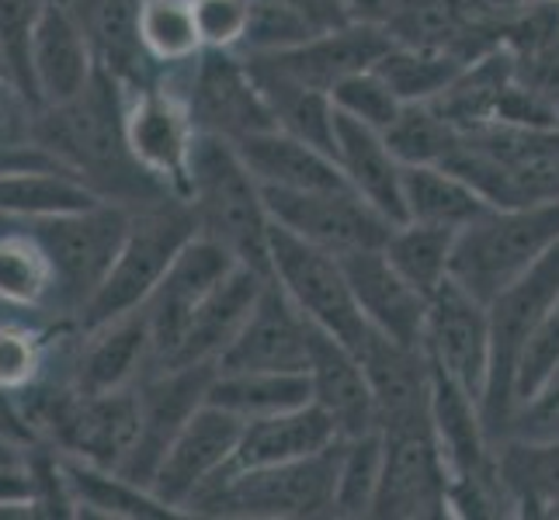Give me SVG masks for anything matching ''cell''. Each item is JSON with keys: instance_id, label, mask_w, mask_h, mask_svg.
<instances>
[{"instance_id": "cell-1", "label": "cell", "mask_w": 559, "mask_h": 520, "mask_svg": "<svg viewBox=\"0 0 559 520\" xmlns=\"http://www.w3.org/2000/svg\"><path fill=\"white\" fill-rule=\"evenodd\" d=\"M126 87L98 66L91 84L73 101L56 108H35L32 143L46 149L56 164L73 170L105 202L140 208L170 191L132 160L126 146Z\"/></svg>"}, {"instance_id": "cell-2", "label": "cell", "mask_w": 559, "mask_h": 520, "mask_svg": "<svg viewBox=\"0 0 559 520\" xmlns=\"http://www.w3.org/2000/svg\"><path fill=\"white\" fill-rule=\"evenodd\" d=\"M185 202L195 216V233L219 243L240 267L267 278L272 216H267L261 184L226 140L205 136V132L195 136Z\"/></svg>"}, {"instance_id": "cell-3", "label": "cell", "mask_w": 559, "mask_h": 520, "mask_svg": "<svg viewBox=\"0 0 559 520\" xmlns=\"http://www.w3.org/2000/svg\"><path fill=\"white\" fill-rule=\"evenodd\" d=\"M441 167L473 184L493 208L559 202V125L469 129Z\"/></svg>"}, {"instance_id": "cell-4", "label": "cell", "mask_w": 559, "mask_h": 520, "mask_svg": "<svg viewBox=\"0 0 559 520\" xmlns=\"http://www.w3.org/2000/svg\"><path fill=\"white\" fill-rule=\"evenodd\" d=\"M191 237H195V216H191V205L178 195L129 208L122 246L108 275L102 278L98 292L87 299L81 316L73 319L76 330H94V326L115 316L140 310Z\"/></svg>"}, {"instance_id": "cell-5", "label": "cell", "mask_w": 559, "mask_h": 520, "mask_svg": "<svg viewBox=\"0 0 559 520\" xmlns=\"http://www.w3.org/2000/svg\"><path fill=\"white\" fill-rule=\"evenodd\" d=\"M552 243H559V202L490 208L455 233L449 278L479 302H490Z\"/></svg>"}, {"instance_id": "cell-6", "label": "cell", "mask_w": 559, "mask_h": 520, "mask_svg": "<svg viewBox=\"0 0 559 520\" xmlns=\"http://www.w3.org/2000/svg\"><path fill=\"white\" fill-rule=\"evenodd\" d=\"M341 445L267 469L223 472L188 499L202 517H331Z\"/></svg>"}, {"instance_id": "cell-7", "label": "cell", "mask_w": 559, "mask_h": 520, "mask_svg": "<svg viewBox=\"0 0 559 520\" xmlns=\"http://www.w3.org/2000/svg\"><path fill=\"white\" fill-rule=\"evenodd\" d=\"M11 222H22L52 264V319L73 323L87 299L98 292L102 278L108 275L115 254H119L129 229V208L115 202H98L81 211H63V216Z\"/></svg>"}, {"instance_id": "cell-8", "label": "cell", "mask_w": 559, "mask_h": 520, "mask_svg": "<svg viewBox=\"0 0 559 520\" xmlns=\"http://www.w3.org/2000/svg\"><path fill=\"white\" fill-rule=\"evenodd\" d=\"M559 292V243H552L522 278H514L504 292L487 302L490 319V361H487V385L479 396V420L490 451L508 440V423L514 413V368L525 340Z\"/></svg>"}, {"instance_id": "cell-9", "label": "cell", "mask_w": 559, "mask_h": 520, "mask_svg": "<svg viewBox=\"0 0 559 520\" xmlns=\"http://www.w3.org/2000/svg\"><path fill=\"white\" fill-rule=\"evenodd\" d=\"M267 278L282 288L306 319L320 326L323 334L348 343L352 351L369 337L372 326L358 313L341 261L275 222L272 240H267Z\"/></svg>"}, {"instance_id": "cell-10", "label": "cell", "mask_w": 559, "mask_h": 520, "mask_svg": "<svg viewBox=\"0 0 559 520\" xmlns=\"http://www.w3.org/2000/svg\"><path fill=\"white\" fill-rule=\"evenodd\" d=\"M122 122L132 160L170 195L188 198V167L199 132L188 114L175 70H160L153 84L126 87Z\"/></svg>"}, {"instance_id": "cell-11", "label": "cell", "mask_w": 559, "mask_h": 520, "mask_svg": "<svg viewBox=\"0 0 559 520\" xmlns=\"http://www.w3.org/2000/svg\"><path fill=\"white\" fill-rule=\"evenodd\" d=\"M175 76L181 84L195 132L219 136L226 143H240L243 136L275 129L240 52L202 49L191 63L175 66Z\"/></svg>"}, {"instance_id": "cell-12", "label": "cell", "mask_w": 559, "mask_h": 520, "mask_svg": "<svg viewBox=\"0 0 559 520\" xmlns=\"http://www.w3.org/2000/svg\"><path fill=\"white\" fill-rule=\"evenodd\" d=\"M449 510V465L431 423L382 431V472L369 517L435 520Z\"/></svg>"}, {"instance_id": "cell-13", "label": "cell", "mask_w": 559, "mask_h": 520, "mask_svg": "<svg viewBox=\"0 0 559 520\" xmlns=\"http://www.w3.org/2000/svg\"><path fill=\"white\" fill-rule=\"evenodd\" d=\"M267 216L293 237L313 243L334 257L355 254V250H379L390 237L393 222L358 198L352 188L326 191H278L261 188Z\"/></svg>"}, {"instance_id": "cell-14", "label": "cell", "mask_w": 559, "mask_h": 520, "mask_svg": "<svg viewBox=\"0 0 559 520\" xmlns=\"http://www.w3.org/2000/svg\"><path fill=\"white\" fill-rule=\"evenodd\" d=\"M212 372H216V364H178V368H150L136 382L140 427L119 475L150 489L170 440L178 437L188 416L205 402Z\"/></svg>"}, {"instance_id": "cell-15", "label": "cell", "mask_w": 559, "mask_h": 520, "mask_svg": "<svg viewBox=\"0 0 559 520\" xmlns=\"http://www.w3.org/2000/svg\"><path fill=\"white\" fill-rule=\"evenodd\" d=\"M420 351L428 354L431 368L452 378L462 392L479 402L487 385V361H490L487 302H479L462 285L445 278L428 295Z\"/></svg>"}, {"instance_id": "cell-16", "label": "cell", "mask_w": 559, "mask_h": 520, "mask_svg": "<svg viewBox=\"0 0 559 520\" xmlns=\"http://www.w3.org/2000/svg\"><path fill=\"white\" fill-rule=\"evenodd\" d=\"M234 267L237 261L229 257L219 243L205 240L202 233H195L178 250V257L170 261L164 278L143 302L146 319H150V337H153L150 368H160V364L175 354L191 313L199 310V302L234 271Z\"/></svg>"}, {"instance_id": "cell-17", "label": "cell", "mask_w": 559, "mask_h": 520, "mask_svg": "<svg viewBox=\"0 0 559 520\" xmlns=\"http://www.w3.org/2000/svg\"><path fill=\"white\" fill-rule=\"evenodd\" d=\"M98 73L91 35L73 4L46 0L28 43V87L35 108L67 105Z\"/></svg>"}, {"instance_id": "cell-18", "label": "cell", "mask_w": 559, "mask_h": 520, "mask_svg": "<svg viewBox=\"0 0 559 520\" xmlns=\"http://www.w3.org/2000/svg\"><path fill=\"white\" fill-rule=\"evenodd\" d=\"M240 427H243V420H237L234 413L202 402L178 431V437L170 440L160 469L150 483V493L157 496L167 510L185 513L188 499L202 486H209L219 472H226L237 448Z\"/></svg>"}, {"instance_id": "cell-19", "label": "cell", "mask_w": 559, "mask_h": 520, "mask_svg": "<svg viewBox=\"0 0 559 520\" xmlns=\"http://www.w3.org/2000/svg\"><path fill=\"white\" fill-rule=\"evenodd\" d=\"M306 343L310 319L267 278L237 337L216 358V372H306Z\"/></svg>"}, {"instance_id": "cell-20", "label": "cell", "mask_w": 559, "mask_h": 520, "mask_svg": "<svg viewBox=\"0 0 559 520\" xmlns=\"http://www.w3.org/2000/svg\"><path fill=\"white\" fill-rule=\"evenodd\" d=\"M355 354L369 378L379 431L431 423V364L420 347L396 343L369 330Z\"/></svg>"}, {"instance_id": "cell-21", "label": "cell", "mask_w": 559, "mask_h": 520, "mask_svg": "<svg viewBox=\"0 0 559 520\" xmlns=\"http://www.w3.org/2000/svg\"><path fill=\"white\" fill-rule=\"evenodd\" d=\"M76 330V326H73ZM153 364V337L146 310L115 316L94 330H76L70 375L81 392L132 389Z\"/></svg>"}, {"instance_id": "cell-22", "label": "cell", "mask_w": 559, "mask_h": 520, "mask_svg": "<svg viewBox=\"0 0 559 520\" xmlns=\"http://www.w3.org/2000/svg\"><path fill=\"white\" fill-rule=\"evenodd\" d=\"M306 378H310V402H317L326 413L337 437L348 440L358 434L379 431L372 389L358 354L348 343L323 334L313 323H310V343H306Z\"/></svg>"}, {"instance_id": "cell-23", "label": "cell", "mask_w": 559, "mask_h": 520, "mask_svg": "<svg viewBox=\"0 0 559 520\" xmlns=\"http://www.w3.org/2000/svg\"><path fill=\"white\" fill-rule=\"evenodd\" d=\"M337 261L365 323H369L376 334L390 337L396 343L420 347L428 295H420L417 288L385 261L382 246L355 250V254H344Z\"/></svg>"}, {"instance_id": "cell-24", "label": "cell", "mask_w": 559, "mask_h": 520, "mask_svg": "<svg viewBox=\"0 0 559 520\" xmlns=\"http://www.w3.org/2000/svg\"><path fill=\"white\" fill-rule=\"evenodd\" d=\"M393 46V38L376 25L365 22H348L341 28L310 35L299 46H288L278 52H261L254 60L275 66L278 73L293 76V81L331 94L344 76L372 70L376 60Z\"/></svg>"}, {"instance_id": "cell-25", "label": "cell", "mask_w": 559, "mask_h": 520, "mask_svg": "<svg viewBox=\"0 0 559 520\" xmlns=\"http://www.w3.org/2000/svg\"><path fill=\"white\" fill-rule=\"evenodd\" d=\"M331 157L341 170V178L358 198L369 202L382 219L393 226L407 222L403 211V181H400V164L385 146L382 132L369 129L348 114L334 111V149Z\"/></svg>"}, {"instance_id": "cell-26", "label": "cell", "mask_w": 559, "mask_h": 520, "mask_svg": "<svg viewBox=\"0 0 559 520\" xmlns=\"http://www.w3.org/2000/svg\"><path fill=\"white\" fill-rule=\"evenodd\" d=\"M264 275L250 271V267H234L212 292L199 302V310L191 313L185 334L160 368H178V364H216V358L226 351V343L237 337L247 313L254 310V302L264 288Z\"/></svg>"}, {"instance_id": "cell-27", "label": "cell", "mask_w": 559, "mask_h": 520, "mask_svg": "<svg viewBox=\"0 0 559 520\" xmlns=\"http://www.w3.org/2000/svg\"><path fill=\"white\" fill-rule=\"evenodd\" d=\"M337 440H344V437H337L334 423L326 420V413L317 407V402H306V407L285 410L275 416L247 420L240 427L237 448H234V458H229L226 472L285 465V461H299V458H310L323 448H331Z\"/></svg>"}, {"instance_id": "cell-28", "label": "cell", "mask_w": 559, "mask_h": 520, "mask_svg": "<svg viewBox=\"0 0 559 520\" xmlns=\"http://www.w3.org/2000/svg\"><path fill=\"white\" fill-rule=\"evenodd\" d=\"M237 149L243 167L254 173L261 188L278 191H326V188H348L341 178L334 157L320 146H310L282 129H264L254 136H243L240 143H229Z\"/></svg>"}, {"instance_id": "cell-29", "label": "cell", "mask_w": 559, "mask_h": 520, "mask_svg": "<svg viewBox=\"0 0 559 520\" xmlns=\"http://www.w3.org/2000/svg\"><path fill=\"white\" fill-rule=\"evenodd\" d=\"M105 202L60 164L0 170V219H46Z\"/></svg>"}, {"instance_id": "cell-30", "label": "cell", "mask_w": 559, "mask_h": 520, "mask_svg": "<svg viewBox=\"0 0 559 520\" xmlns=\"http://www.w3.org/2000/svg\"><path fill=\"white\" fill-rule=\"evenodd\" d=\"M243 63L254 76V84L261 90V98L267 105V114H272L275 129L288 132L310 146H320L331 153L334 149V105L331 94L313 90L293 76L278 73L275 66H267L254 56H243Z\"/></svg>"}, {"instance_id": "cell-31", "label": "cell", "mask_w": 559, "mask_h": 520, "mask_svg": "<svg viewBox=\"0 0 559 520\" xmlns=\"http://www.w3.org/2000/svg\"><path fill=\"white\" fill-rule=\"evenodd\" d=\"M52 264L22 222L0 219V313L52 319Z\"/></svg>"}, {"instance_id": "cell-32", "label": "cell", "mask_w": 559, "mask_h": 520, "mask_svg": "<svg viewBox=\"0 0 559 520\" xmlns=\"http://www.w3.org/2000/svg\"><path fill=\"white\" fill-rule=\"evenodd\" d=\"M56 461H60V479L70 507H76L81 513H94V517H129V520H153V517H178L175 510H167L157 496L150 489L129 483L126 475L91 465V461L70 458L56 451Z\"/></svg>"}, {"instance_id": "cell-33", "label": "cell", "mask_w": 559, "mask_h": 520, "mask_svg": "<svg viewBox=\"0 0 559 520\" xmlns=\"http://www.w3.org/2000/svg\"><path fill=\"white\" fill-rule=\"evenodd\" d=\"M493 469L518 513H559V440H500Z\"/></svg>"}, {"instance_id": "cell-34", "label": "cell", "mask_w": 559, "mask_h": 520, "mask_svg": "<svg viewBox=\"0 0 559 520\" xmlns=\"http://www.w3.org/2000/svg\"><path fill=\"white\" fill-rule=\"evenodd\" d=\"M403 211L407 222H424L438 229L459 233L493 205L479 195L473 184H466L449 167H403Z\"/></svg>"}, {"instance_id": "cell-35", "label": "cell", "mask_w": 559, "mask_h": 520, "mask_svg": "<svg viewBox=\"0 0 559 520\" xmlns=\"http://www.w3.org/2000/svg\"><path fill=\"white\" fill-rule=\"evenodd\" d=\"M205 402L247 423L306 407L310 378L306 372H212Z\"/></svg>"}, {"instance_id": "cell-36", "label": "cell", "mask_w": 559, "mask_h": 520, "mask_svg": "<svg viewBox=\"0 0 559 520\" xmlns=\"http://www.w3.org/2000/svg\"><path fill=\"white\" fill-rule=\"evenodd\" d=\"M136 38L146 60L157 70H175L202 52L191 0H140Z\"/></svg>"}, {"instance_id": "cell-37", "label": "cell", "mask_w": 559, "mask_h": 520, "mask_svg": "<svg viewBox=\"0 0 559 520\" xmlns=\"http://www.w3.org/2000/svg\"><path fill=\"white\" fill-rule=\"evenodd\" d=\"M459 136L462 132L431 101L400 105L396 119L382 129V140L400 167H441L459 146Z\"/></svg>"}, {"instance_id": "cell-38", "label": "cell", "mask_w": 559, "mask_h": 520, "mask_svg": "<svg viewBox=\"0 0 559 520\" xmlns=\"http://www.w3.org/2000/svg\"><path fill=\"white\" fill-rule=\"evenodd\" d=\"M462 66H466V60H459V56L445 49L393 43L379 56L372 70L390 84V90L403 105H411V101H435L455 81Z\"/></svg>"}, {"instance_id": "cell-39", "label": "cell", "mask_w": 559, "mask_h": 520, "mask_svg": "<svg viewBox=\"0 0 559 520\" xmlns=\"http://www.w3.org/2000/svg\"><path fill=\"white\" fill-rule=\"evenodd\" d=\"M452 240H455L452 229H438V226H424V222H400L390 229V237H385L382 254L420 295H431L435 288L449 278Z\"/></svg>"}, {"instance_id": "cell-40", "label": "cell", "mask_w": 559, "mask_h": 520, "mask_svg": "<svg viewBox=\"0 0 559 520\" xmlns=\"http://www.w3.org/2000/svg\"><path fill=\"white\" fill-rule=\"evenodd\" d=\"M379 472H382V431H369L344 440L331 517H369Z\"/></svg>"}, {"instance_id": "cell-41", "label": "cell", "mask_w": 559, "mask_h": 520, "mask_svg": "<svg viewBox=\"0 0 559 520\" xmlns=\"http://www.w3.org/2000/svg\"><path fill=\"white\" fill-rule=\"evenodd\" d=\"M56 334L25 316H0V389L25 392L46 375Z\"/></svg>"}, {"instance_id": "cell-42", "label": "cell", "mask_w": 559, "mask_h": 520, "mask_svg": "<svg viewBox=\"0 0 559 520\" xmlns=\"http://www.w3.org/2000/svg\"><path fill=\"white\" fill-rule=\"evenodd\" d=\"M331 105H334V111L348 114V119L382 132L396 119L403 101L376 70H361V73L344 76V81L331 90Z\"/></svg>"}, {"instance_id": "cell-43", "label": "cell", "mask_w": 559, "mask_h": 520, "mask_svg": "<svg viewBox=\"0 0 559 520\" xmlns=\"http://www.w3.org/2000/svg\"><path fill=\"white\" fill-rule=\"evenodd\" d=\"M46 0H0V56H4L8 76L14 87L32 101V87H28V43H32V28L43 14ZM35 105V101H32Z\"/></svg>"}, {"instance_id": "cell-44", "label": "cell", "mask_w": 559, "mask_h": 520, "mask_svg": "<svg viewBox=\"0 0 559 520\" xmlns=\"http://www.w3.org/2000/svg\"><path fill=\"white\" fill-rule=\"evenodd\" d=\"M191 11L202 49H240L250 22V0H191Z\"/></svg>"}, {"instance_id": "cell-45", "label": "cell", "mask_w": 559, "mask_h": 520, "mask_svg": "<svg viewBox=\"0 0 559 520\" xmlns=\"http://www.w3.org/2000/svg\"><path fill=\"white\" fill-rule=\"evenodd\" d=\"M32 114L35 105L8 76H0V149L32 143Z\"/></svg>"}, {"instance_id": "cell-46", "label": "cell", "mask_w": 559, "mask_h": 520, "mask_svg": "<svg viewBox=\"0 0 559 520\" xmlns=\"http://www.w3.org/2000/svg\"><path fill=\"white\" fill-rule=\"evenodd\" d=\"M0 440H4V445H14V448L43 445L38 434H35V427L28 423L25 410H22V402H17V396L8 392V389H0Z\"/></svg>"}, {"instance_id": "cell-47", "label": "cell", "mask_w": 559, "mask_h": 520, "mask_svg": "<svg viewBox=\"0 0 559 520\" xmlns=\"http://www.w3.org/2000/svg\"><path fill=\"white\" fill-rule=\"evenodd\" d=\"M285 4L293 8L317 35H320V32H331V28H341V25H348V22H352L348 4H344V0H285Z\"/></svg>"}, {"instance_id": "cell-48", "label": "cell", "mask_w": 559, "mask_h": 520, "mask_svg": "<svg viewBox=\"0 0 559 520\" xmlns=\"http://www.w3.org/2000/svg\"><path fill=\"white\" fill-rule=\"evenodd\" d=\"M469 4H473L476 11L490 14V17H504V14H511V11L528 8V4H543V0H469Z\"/></svg>"}, {"instance_id": "cell-49", "label": "cell", "mask_w": 559, "mask_h": 520, "mask_svg": "<svg viewBox=\"0 0 559 520\" xmlns=\"http://www.w3.org/2000/svg\"><path fill=\"white\" fill-rule=\"evenodd\" d=\"M549 313H552V319L559 323V292H556V299H552V310H549Z\"/></svg>"}, {"instance_id": "cell-50", "label": "cell", "mask_w": 559, "mask_h": 520, "mask_svg": "<svg viewBox=\"0 0 559 520\" xmlns=\"http://www.w3.org/2000/svg\"><path fill=\"white\" fill-rule=\"evenodd\" d=\"M0 76H8V66H4V56H0ZM8 81H11V76H8ZM14 84V81H11Z\"/></svg>"}, {"instance_id": "cell-51", "label": "cell", "mask_w": 559, "mask_h": 520, "mask_svg": "<svg viewBox=\"0 0 559 520\" xmlns=\"http://www.w3.org/2000/svg\"><path fill=\"white\" fill-rule=\"evenodd\" d=\"M63 4H70V0H63Z\"/></svg>"}]
</instances>
